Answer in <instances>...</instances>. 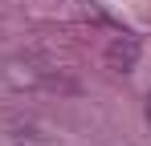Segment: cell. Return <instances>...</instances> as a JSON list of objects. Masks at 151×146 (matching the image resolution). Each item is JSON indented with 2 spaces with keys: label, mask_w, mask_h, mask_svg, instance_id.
Returning <instances> with one entry per match:
<instances>
[{
  "label": "cell",
  "mask_w": 151,
  "mask_h": 146,
  "mask_svg": "<svg viewBox=\"0 0 151 146\" xmlns=\"http://www.w3.org/2000/svg\"><path fill=\"white\" fill-rule=\"evenodd\" d=\"M135 57H139V45H135L131 37H123V41H114V45L106 49V61H110L119 73H127V69H131V65H135Z\"/></svg>",
  "instance_id": "6da1fadb"
},
{
  "label": "cell",
  "mask_w": 151,
  "mask_h": 146,
  "mask_svg": "<svg viewBox=\"0 0 151 146\" xmlns=\"http://www.w3.org/2000/svg\"><path fill=\"white\" fill-rule=\"evenodd\" d=\"M147 118H151V94H147Z\"/></svg>",
  "instance_id": "7a4b0ae2"
}]
</instances>
